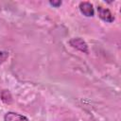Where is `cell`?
I'll return each mask as SVG.
<instances>
[{
    "label": "cell",
    "mask_w": 121,
    "mask_h": 121,
    "mask_svg": "<svg viewBox=\"0 0 121 121\" xmlns=\"http://www.w3.org/2000/svg\"><path fill=\"white\" fill-rule=\"evenodd\" d=\"M69 43L72 47L83 52V53H86L88 54L89 53V49H88V45L87 43H85V41H83V39L81 38H73L69 41Z\"/></svg>",
    "instance_id": "1"
},
{
    "label": "cell",
    "mask_w": 121,
    "mask_h": 121,
    "mask_svg": "<svg viewBox=\"0 0 121 121\" xmlns=\"http://www.w3.org/2000/svg\"><path fill=\"white\" fill-rule=\"evenodd\" d=\"M79 10L83 15L87 17H93L95 14L93 5L89 2H81L79 4Z\"/></svg>",
    "instance_id": "3"
},
{
    "label": "cell",
    "mask_w": 121,
    "mask_h": 121,
    "mask_svg": "<svg viewBox=\"0 0 121 121\" xmlns=\"http://www.w3.org/2000/svg\"><path fill=\"white\" fill-rule=\"evenodd\" d=\"M49 3H50V5H52V6L56 7V8H58V7H60L61 5V2L60 1H58V2H56V1H50Z\"/></svg>",
    "instance_id": "6"
},
{
    "label": "cell",
    "mask_w": 121,
    "mask_h": 121,
    "mask_svg": "<svg viewBox=\"0 0 121 121\" xmlns=\"http://www.w3.org/2000/svg\"><path fill=\"white\" fill-rule=\"evenodd\" d=\"M4 119L5 121H28V119L26 116L12 112H7L4 116Z\"/></svg>",
    "instance_id": "4"
},
{
    "label": "cell",
    "mask_w": 121,
    "mask_h": 121,
    "mask_svg": "<svg viewBox=\"0 0 121 121\" xmlns=\"http://www.w3.org/2000/svg\"><path fill=\"white\" fill-rule=\"evenodd\" d=\"M9 58V52L7 51H0V64L7 60Z\"/></svg>",
    "instance_id": "5"
},
{
    "label": "cell",
    "mask_w": 121,
    "mask_h": 121,
    "mask_svg": "<svg viewBox=\"0 0 121 121\" xmlns=\"http://www.w3.org/2000/svg\"><path fill=\"white\" fill-rule=\"evenodd\" d=\"M97 11H98V16L104 21V22H107V23H112L114 21V16L113 14L110 11V9H105L101 6H98L97 7Z\"/></svg>",
    "instance_id": "2"
}]
</instances>
